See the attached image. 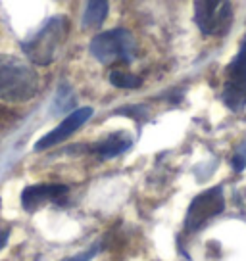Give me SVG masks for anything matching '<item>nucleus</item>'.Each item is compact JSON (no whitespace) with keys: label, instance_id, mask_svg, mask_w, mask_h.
<instances>
[{"label":"nucleus","instance_id":"7ed1b4c3","mask_svg":"<svg viewBox=\"0 0 246 261\" xmlns=\"http://www.w3.org/2000/svg\"><path fill=\"white\" fill-rule=\"evenodd\" d=\"M90 54L100 64H115V62H131L137 54V42L133 35L125 29H112L99 33L90 41Z\"/></svg>","mask_w":246,"mask_h":261},{"label":"nucleus","instance_id":"0eeeda50","mask_svg":"<svg viewBox=\"0 0 246 261\" xmlns=\"http://www.w3.org/2000/svg\"><path fill=\"white\" fill-rule=\"evenodd\" d=\"M67 194L66 185H33L21 194V205L27 212H35L46 202H62Z\"/></svg>","mask_w":246,"mask_h":261},{"label":"nucleus","instance_id":"ddd939ff","mask_svg":"<svg viewBox=\"0 0 246 261\" xmlns=\"http://www.w3.org/2000/svg\"><path fill=\"white\" fill-rule=\"evenodd\" d=\"M244 165H246V144H242V146L237 150L235 158H233V169H235V171H242Z\"/></svg>","mask_w":246,"mask_h":261},{"label":"nucleus","instance_id":"9d476101","mask_svg":"<svg viewBox=\"0 0 246 261\" xmlns=\"http://www.w3.org/2000/svg\"><path fill=\"white\" fill-rule=\"evenodd\" d=\"M223 102L225 106L231 110H242L246 106V83L227 81L225 89H223Z\"/></svg>","mask_w":246,"mask_h":261},{"label":"nucleus","instance_id":"9b49d317","mask_svg":"<svg viewBox=\"0 0 246 261\" xmlns=\"http://www.w3.org/2000/svg\"><path fill=\"white\" fill-rule=\"evenodd\" d=\"M227 75H229V81L246 83V39L238 50V54L233 58V62L227 67Z\"/></svg>","mask_w":246,"mask_h":261},{"label":"nucleus","instance_id":"6e6552de","mask_svg":"<svg viewBox=\"0 0 246 261\" xmlns=\"http://www.w3.org/2000/svg\"><path fill=\"white\" fill-rule=\"evenodd\" d=\"M131 142L133 140L127 133H114V135L100 140L92 150L102 158H115V155L123 154L125 150H129Z\"/></svg>","mask_w":246,"mask_h":261},{"label":"nucleus","instance_id":"f03ea898","mask_svg":"<svg viewBox=\"0 0 246 261\" xmlns=\"http://www.w3.org/2000/svg\"><path fill=\"white\" fill-rule=\"evenodd\" d=\"M67 35V19L64 16L52 17L42 25L29 41L23 42V52L37 65H50L58 56Z\"/></svg>","mask_w":246,"mask_h":261},{"label":"nucleus","instance_id":"20e7f679","mask_svg":"<svg viewBox=\"0 0 246 261\" xmlns=\"http://www.w3.org/2000/svg\"><path fill=\"white\" fill-rule=\"evenodd\" d=\"M194 21L204 35H225L233 23L231 0H196Z\"/></svg>","mask_w":246,"mask_h":261},{"label":"nucleus","instance_id":"2eb2a0df","mask_svg":"<svg viewBox=\"0 0 246 261\" xmlns=\"http://www.w3.org/2000/svg\"><path fill=\"white\" fill-rule=\"evenodd\" d=\"M8 230H6V228H4V230H0V248H2V246L6 244V240H8Z\"/></svg>","mask_w":246,"mask_h":261},{"label":"nucleus","instance_id":"f8f14e48","mask_svg":"<svg viewBox=\"0 0 246 261\" xmlns=\"http://www.w3.org/2000/svg\"><path fill=\"white\" fill-rule=\"evenodd\" d=\"M110 83L117 87V89H137L140 87V77L129 73V71H121V69H114L110 73Z\"/></svg>","mask_w":246,"mask_h":261},{"label":"nucleus","instance_id":"39448f33","mask_svg":"<svg viewBox=\"0 0 246 261\" xmlns=\"http://www.w3.org/2000/svg\"><path fill=\"white\" fill-rule=\"evenodd\" d=\"M225 210V196H223L222 187L208 188L190 202L187 217H185V228L189 232H194L202 228L210 219Z\"/></svg>","mask_w":246,"mask_h":261},{"label":"nucleus","instance_id":"f257e3e1","mask_svg":"<svg viewBox=\"0 0 246 261\" xmlns=\"http://www.w3.org/2000/svg\"><path fill=\"white\" fill-rule=\"evenodd\" d=\"M39 89L37 73L29 65L10 56H0V98L8 102H25Z\"/></svg>","mask_w":246,"mask_h":261},{"label":"nucleus","instance_id":"1a4fd4ad","mask_svg":"<svg viewBox=\"0 0 246 261\" xmlns=\"http://www.w3.org/2000/svg\"><path fill=\"white\" fill-rule=\"evenodd\" d=\"M108 16V0H89L85 16H83V27L85 29H96L106 21Z\"/></svg>","mask_w":246,"mask_h":261},{"label":"nucleus","instance_id":"4468645a","mask_svg":"<svg viewBox=\"0 0 246 261\" xmlns=\"http://www.w3.org/2000/svg\"><path fill=\"white\" fill-rule=\"evenodd\" d=\"M92 255H94V250H89V252L79 253V255H71V257H67V259H64V261H90Z\"/></svg>","mask_w":246,"mask_h":261},{"label":"nucleus","instance_id":"423d86ee","mask_svg":"<svg viewBox=\"0 0 246 261\" xmlns=\"http://www.w3.org/2000/svg\"><path fill=\"white\" fill-rule=\"evenodd\" d=\"M90 115H92V110H90V108H79V110L71 112L64 121L58 125L56 129H52L48 135H44V137L35 144V150H46V148H52V146H56V144H60V142L66 140L69 135H73L75 130L79 129Z\"/></svg>","mask_w":246,"mask_h":261}]
</instances>
